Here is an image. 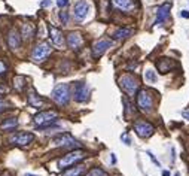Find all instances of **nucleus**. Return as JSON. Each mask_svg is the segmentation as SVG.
I'll use <instances>...</instances> for the list:
<instances>
[{
    "label": "nucleus",
    "mask_w": 189,
    "mask_h": 176,
    "mask_svg": "<svg viewBox=\"0 0 189 176\" xmlns=\"http://www.w3.org/2000/svg\"><path fill=\"white\" fill-rule=\"evenodd\" d=\"M49 54H51V45L48 42H42L35 46V49L31 52V58L39 63V61H43Z\"/></svg>",
    "instance_id": "obj_7"
},
{
    "label": "nucleus",
    "mask_w": 189,
    "mask_h": 176,
    "mask_svg": "<svg viewBox=\"0 0 189 176\" xmlns=\"http://www.w3.org/2000/svg\"><path fill=\"white\" fill-rule=\"evenodd\" d=\"M26 82H27V79H26V76H15L14 78V88L17 90V91H23L24 90V87H26Z\"/></svg>",
    "instance_id": "obj_24"
},
{
    "label": "nucleus",
    "mask_w": 189,
    "mask_h": 176,
    "mask_svg": "<svg viewBox=\"0 0 189 176\" xmlns=\"http://www.w3.org/2000/svg\"><path fill=\"white\" fill-rule=\"evenodd\" d=\"M133 127H134V131H136L137 136H140V137H149V136H152L155 131V127L152 126L150 122L143 121V119H137Z\"/></svg>",
    "instance_id": "obj_6"
},
{
    "label": "nucleus",
    "mask_w": 189,
    "mask_h": 176,
    "mask_svg": "<svg viewBox=\"0 0 189 176\" xmlns=\"http://www.w3.org/2000/svg\"><path fill=\"white\" fill-rule=\"evenodd\" d=\"M88 87L84 82H76L75 87H73V96H75V100L79 101V103H84V101L88 100Z\"/></svg>",
    "instance_id": "obj_11"
},
{
    "label": "nucleus",
    "mask_w": 189,
    "mask_h": 176,
    "mask_svg": "<svg viewBox=\"0 0 189 176\" xmlns=\"http://www.w3.org/2000/svg\"><path fill=\"white\" fill-rule=\"evenodd\" d=\"M84 157H86V152L84 149H75V151L63 155V158H60V161H58V167L61 170H66V169L75 166L76 163H79Z\"/></svg>",
    "instance_id": "obj_1"
},
{
    "label": "nucleus",
    "mask_w": 189,
    "mask_h": 176,
    "mask_svg": "<svg viewBox=\"0 0 189 176\" xmlns=\"http://www.w3.org/2000/svg\"><path fill=\"white\" fill-rule=\"evenodd\" d=\"M8 45L10 49H18L21 46V36L18 33L17 30H10L8 34Z\"/></svg>",
    "instance_id": "obj_17"
},
{
    "label": "nucleus",
    "mask_w": 189,
    "mask_h": 176,
    "mask_svg": "<svg viewBox=\"0 0 189 176\" xmlns=\"http://www.w3.org/2000/svg\"><path fill=\"white\" fill-rule=\"evenodd\" d=\"M174 176H180V173H176V175H174Z\"/></svg>",
    "instance_id": "obj_38"
},
{
    "label": "nucleus",
    "mask_w": 189,
    "mask_h": 176,
    "mask_svg": "<svg viewBox=\"0 0 189 176\" xmlns=\"http://www.w3.org/2000/svg\"><path fill=\"white\" fill-rule=\"evenodd\" d=\"M27 101H28V105L30 106H33V108H42L43 105H45V101L42 100V97H39L37 94L35 92V90H31V91L28 92V96H27Z\"/></svg>",
    "instance_id": "obj_20"
},
{
    "label": "nucleus",
    "mask_w": 189,
    "mask_h": 176,
    "mask_svg": "<svg viewBox=\"0 0 189 176\" xmlns=\"http://www.w3.org/2000/svg\"><path fill=\"white\" fill-rule=\"evenodd\" d=\"M133 34V28H128V27H119L115 33H113V39L116 41H122V39H127Z\"/></svg>",
    "instance_id": "obj_22"
},
{
    "label": "nucleus",
    "mask_w": 189,
    "mask_h": 176,
    "mask_svg": "<svg viewBox=\"0 0 189 176\" xmlns=\"http://www.w3.org/2000/svg\"><path fill=\"white\" fill-rule=\"evenodd\" d=\"M122 139H124V140L127 142V145H129V142H131V140H129V137L127 136V134H122Z\"/></svg>",
    "instance_id": "obj_32"
},
{
    "label": "nucleus",
    "mask_w": 189,
    "mask_h": 176,
    "mask_svg": "<svg viewBox=\"0 0 189 176\" xmlns=\"http://www.w3.org/2000/svg\"><path fill=\"white\" fill-rule=\"evenodd\" d=\"M3 108H5V101H3V100H0V112L3 110Z\"/></svg>",
    "instance_id": "obj_34"
},
{
    "label": "nucleus",
    "mask_w": 189,
    "mask_h": 176,
    "mask_svg": "<svg viewBox=\"0 0 189 176\" xmlns=\"http://www.w3.org/2000/svg\"><path fill=\"white\" fill-rule=\"evenodd\" d=\"M147 154H149V157H150V160H152V161H154L155 164H156V166H159V163H158V160L155 158L154 155H152V152H147Z\"/></svg>",
    "instance_id": "obj_30"
},
{
    "label": "nucleus",
    "mask_w": 189,
    "mask_h": 176,
    "mask_svg": "<svg viewBox=\"0 0 189 176\" xmlns=\"http://www.w3.org/2000/svg\"><path fill=\"white\" fill-rule=\"evenodd\" d=\"M85 172H86L85 164H76V166H72V167L66 169L61 176H82Z\"/></svg>",
    "instance_id": "obj_18"
},
{
    "label": "nucleus",
    "mask_w": 189,
    "mask_h": 176,
    "mask_svg": "<svg viewBox=\"0 0 189 176\" xmlns=\"http://www.w3.org/2000/svg\"><path fill=\"white\" fill-rule=\"evenodd\" d=\"M170 9H171V3H164L162 6H159L156 11V19L155 24H162L164 21H167L170 17Z\"/></svg>",
    "instance_id": "obj_14"
},
{
    "label": "nucleus",
    "mask_w": 189,
    "mask_h": 176,
    "mask_svg": "<svg viewBox=\"0 0 189 176\" xmlns=\"http://www.w3.org/2000/svg\"><path fill=\"white\" fill-rule=\"evenodd\" d=\"M137 106L142 112H150L154 108V97L147 90H138L137 92Z\"/></svg>",
    "instance_id": "obj_4"
},
{
    "label": "nucleus",
    "mask_w": 189,
    "mask_h": 176,
    "mask_svg": "<svg viewBox=\"0 0 189 176\" xmlns=\"http://www.w3.org/2000/svg\"><path fill=\"white\" fill-rule=\"evenodd\" d=\"M2 130L3 131H14L18 127V119L17 118H6L2 121Z\"/></svg>",
    "instance_id": "obj_21"
},
{
    "label": "nucleus",
    "mask_w": 189,
    "mask_h": 176,
    "mask_svg": "<svg viewBox=\"0 0 189 176\" xmlns=\"http://www.w3.org/2000/svg\"><path fill=\"white\" fill-rule=\"evenodd\" d=\"M82 43H84V39H82V34L80 33L72 32V33L67 34V46H69L70 49L77 51L82 46Z\"/></svg>",
    "instance_id": "obj_16"
},
{
    "label": "nucleus",
    "mask_w": 189,
    "mask_h": 176,
    "mask_svg": "<svg viewBox=\"0 0 189 176\" xmlns=\"http://www.w3.org/2000/svg\"><path fill=\"white\" fill-rule=\"evenodd\" d=\"M26 176H36V175H31V173H26Z\"/></svg>",
    "instance_id": "obj_37"
},
{
    "label": "nucleus",
    "mask_w": 189,
    "mask_h": 176,
    "mask_svg": "<svg viewBox=\"0 0 189 176\" xmlns=\"http://www.w3.org/2000/svg\"><path fill=\"white\" fill-rule=\"evenodd\" d=\"M52 143H54L55 146H60V148H75V146L79 145L76 139H75L72 134H67V133L54 137V139H52Z\"/></svg>",
    "instance_id": "obj_8"
},
{
    "label": "nucleus",
    "mask_w": 189,
    "mask_h": 176,
    "mask_svg": "<svg viewBox=\"0 0 189 176\" xmlns=\"http://www.w3.org/2000/svg\"><path fill=\"white\" fill-rule=\"evenodd\" d=\"M162 176H170V172H168V170H164V172H162Z\"/></svg>",
    "instance_id": "obj_35"
},
{
    "label": "nucleus",
    "mask_w": 189,
    "mask_h": 176,
    "mask_svg": "<svg viewBox=\"0 0 189 176\" xmlns=\"http://www.w3.org/2000/svg\"><path fill=\"white\" fill-rule=\"evenodd\" d=\"M88 11H89V5L86 3L85 0H79L75 5V9H73L75 18L77 21H84L86 18V15H88Z\"/></svg>",
    "instance_id": "obj_12"
},
{
    "label": "nucleus",
    "mask_w": 189,
    "mask_h": 176,
    "mask_svg": "<svg viewBox=\"0 0 189 176\" xmlns=\"http://www.w3.org/2000/svg\"><path fill=\"white\" fill-rule=\"evenodd\" d=\"M156 67H158V70L161 73H168L174 67V61H171L170 58H161L156 61Z\"/></svg>",
    "instance_id": "obj_19"
},
{
    "label": "nucleus",
    "mask_w": 189,
    "mask_h": 176,
    "mask_svg": "<svg viewBox=\"0 0 189 176\" xmlns=\"http://www.w3.org/2000/svg\"><path fill=\"white\" fill-rule=\"evenodd\" d=\"M119 87L127 92L128 96H134L138 90V79L131 73H124L122 76H119Z\"/></svg>",
    "instance_id": "obj_2"
},
{
    "label": "nucleus",
    "mask_w": 189,
    "mask_h": 176,
    "mask_svg": "<svg viewBox=\"0 0 189 176\" xmlns=\"http://www.w3.org/2000/svg\"><path fill=\"white\" fill-rule=\"evenodd\" d=\"M69 85L67 84H60L57 85L55 88H54V91H52L51 97L52 100L55 101V103H58V105H67V101L70 99V91H69Z\"/></svg>",
    "instance_id": "obj_5"
},
{
    "label": "nucleus",
    "mask_w": 189,
    "mask_h": 176,
    "mask_svg": "<svg viewBox=\"0 0 189 176\" xmlns=\"http://www.w3.org/2000/svg\"><path fill=\"white\" fill-rule=\"evenodd\" d=\"M60 19L63 24H67L69 23V14L67 12H60Z\"/></svg>",
    "instance_id": "obj_27"
},
{
    "label": "nucleus",
    "mask_w": 189,
    "mask_h": 176,
    "mask_svg": "<svg viewBox=\"0 0 189 176\" xmlns=\"http://www.w3.org/2000/svg\"><path fill=\"white\" fill-rule=\"evenodd\" d=\"M35 36V25L27 23V24H23V37L24 39H31Z\"/></svg>",
    "instance_id": "obj_23"
},
{
    "label": "nucleus",
    "mask_w": 189,
    "mask_h": 176,
    "mask_svg": "<svg viewBox=\"0 0 189 176\" xmlns=\"http://www.w3.org/2000/svg\"><path fill=\"white\" fill-rule=\"evenodd\" d=\"M145 76H146V79L149 82H155V81H156V75H155L154 70H146Z\"/></svg>",
    "instance_id": "obj_26"
},
{
    "label": "nucleus",
    "mask_w": 189,
    "mask_h": 176,
    "mask_svg": "<svg viewBox=\"0 0 189 176\" xmlns=\"http://www.w3.org/2000/svg\"><path fill=\"white\" fill-rule=\"evenodd\" d=\"M49 30V37H51V42L57 46V48H61L64 45V37H63V33H61L60 28L54 27V25H49L48 27Z\"/></svg>",
    "instance_id": "obj_13"
},
{
    "label": "nucleus",
    "mask_w": 189,
    "mask_h": 176,
    "mask_svg": "<svg viewBox=\"0 0 189 176\" xmlns=\"http://www.w3.org/2000/svg\"><path fill=\"white\" fill-rule=\"evenodd\" d=\"M57 118H58V115L55 110H43V112H39L35 115V124L39 128H46L52 122H55Z\"/></svg>",
    "instance_id": "obj_3"
},
{
    "label": "nucleus",
    "mask_w": 189,
    "mask_h": 176,
    "mask_svg": "<svg viewBox=\"0 0 189 176\" xmlns=\"http://www.w3.org/2000/svg\"><path fill=\"white\" fill-rule=\"evenodd\" d=\"M86 176H109L107 175V172H104L103 169L100 167H92L88 173H86Z\"/></svg>",
    "instance_id": "obj_25"
},
{
    "label": "nucleus",
    "mask_w": 189,
    "mask_h": 176,
    "mask_svg": "<svg viewBox=\"0 0 189 176\" xmlns=\"http://www.w3.org/2000/svg\"><path fill=\"white\" fill-rule=\"evenodd\" d=\"M183 18H189V11H182V14H180Z\"/></svg>",
    "instance_id": "obj_31"
},
{
    "label": "nucleus",
    "mask_w": 189,
    "mask_h": 176,
    "mask_svg": "<svg viewBox=\"0 0 189 176\" xmlns=\"http://www.w3.org/2000/svg\"><path fill=\"white\" fill-rule=\"evenodd\" d=\"M183 118H185V119H189V112H185V114H183Z\"/></svg>",
    "instance_id": "obj_36"
},
{
    "label": "nucleus",
    "mask_w": 189,
    "mask_h": 176,
    "mask_svg": "<svg viewBox=\"0 0 189 176\" xmlns=\"http://www.w3.org/2000/svg\"><path fill=\"white\" fill-rule=\"evenodd\" d=\"M6 72H8V67H6V64L0 60V76L6 75Z\"/></svg>",
    "instance_id": "obj_28"
},
{
    "label": "nucleus",
    "mask_w": 189,
    "mask_h": 176,
    "mask_svg": "<svg viewBox=\"0 0 189 176\" xmlns=\"http://www.w3.org/2000/svg\"><path fill=\"white\" fill-rule=\"evenodd\" d=\"M110 46H112V41H110V39H100V41H97V42L92 45V57H94V58L101 57Z\"/></svg>",
    "instance_id": "obj_10"
},
{
    "label": "nucleus",
    "mask_w": 189,
    "mask_h": 176,
    "mask_svg": "<svg viewBox=\"0 0 189 176\" xmlns=\"http://www.w3.org/2000/svg\"><path fill=\"white\" fill-rule=\"evenodd\" d=\"M57 5H58V8H66L69 5V0H57Z\"/></svg>",
    "instance_id": "obj_29"
},
{
    "label": "nucleus",
    "mask_w": 189,
    "mask_h": 176,
    "mask_svg": "<svg viewBox=\"0 0 189 176\" xmlns=\"http://www.w3.org/2000/svg\"><path fill=\"white\" fill-rule=\"evenodd\" d=\"M49 3H51L49 0H45V2H42V6L43 8H45V6H49Z\"/></svg>",
    "instance_id": "obj_33"
},
{
    "label": "nucleus",
    "mask_w": 189,
    "mask_h": 176,
    "mask_svg": "<svg viewBox=\"0 0 189 176\" xmlns=\"http://www.w3.org/2000/svg\"><path fill=\"white\" fill-rule=\"evenodd\" d=\"M113 8L119 9L122 12H133L136 9V2L134 0H112Z\"/></svg>",
    "instance_id": "obj_15"
},
{
    "label": "nucleus",
    "mask_w": 189,
    "mask_h": 176,
    "mask_svg": "<svg viewBox=\"0 0 189 176\" xmlns=\"http://www.w3.org/2000/svg\"><path fill=\"white\" fill-rule=\"evenodd\" d=\"M33 139H35V136L31 133H15V134H10V137H9V142L12 143V145H17V146H26L28 143L33 142Z\"/></svg>",
    "instance_id": "obj_9"
}]
</instances>
